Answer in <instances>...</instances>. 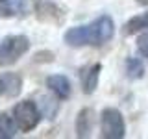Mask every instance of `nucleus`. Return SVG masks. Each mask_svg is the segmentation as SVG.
Listing matches in <instances>:
<instances>
[{
	"label": "nucleus",
	"mask_w": 148,
	"mask_h": 139,
	"mask_svg": "<svg viewBox=\"0 0 148 139\" xmlns=\"http://www.w3.org/2000/svg\"><path fill=\"white\" fill-rule=\"evenodd\" d=\"M146 28H148V11L130 19L126 24H124V34L132 35V34H137L141 30H146Z\"/></svg>",
	"instance_id": "obj_9"
},
{
	"label": "nucleus",
	"mask_w": 148,
	"mask_h": 139,
	"mask_svg": "<svg viewBox=\"0 0 148 139\" xmlns=\"http://www.w3.org/2000/svg\"><path fill=\"white\" fill-rule=\"evenodd\" d=\"M15 119L9 117L8 113H0V139H9L15 136Z\"/></svg>",
	"instance_id": "obj_10"
},
{
	"label": "nucleus",
	"mask_w": 148,
	"mask_h": 139,
	"mask_svg": "<svg viewBox=\"0 0 148 139\" xmlns=\"http://www.w3.org/2000/svg\"><path fill=\"white\" fill-rule=\"evenodd\" d=\"M126 72H128V78H132V80L143 78V74H145V65H143V61L139 58H128Z\"/></svg>",
	"instance_id": "obj_11"
},
{
	"label": "nucleus",
	"mask_w": 148,
	"mask_h": 139,
	"mask_svg": "<svg viewBox=\"0 0 148 139\" xmlns=\"http://www.w3.org/2000/svg\"><path fill=\"white\" fill-rule=\"evenodd\" d=\"M92 111L89 108L82 109L78 113V119H76V132H78V137H87L91 133V126H92V119H91Z\"/></svg>",
	"instance_id": "obj_8"
},
{
	"label": "nucleus",
	"mask_w": 148,
	"mask_h": 139,
	"mask_svg": "<svg viewBox=\"0 0 148 139\" xmlns=\"http://www.w3.org/2000/svg\"><path fill=\"white\" fill-rule=\"evenodd\" d=\"M137 4H141V6H148V0H137Z\"/></svg>",
	"instance_id": "obj_13"
},
{
	"label": "nucleus",
	"mask_w": 148,
	"mask_h": 139,
	"mask_svg": "<svg viewBox=\"0 0 148 139\" xmlns=\"http://www.w3.org/2000/svg\"><path fill=\"white\" fill-rule=\"evenodd\" d=\"M30 50V39L26 35H8L0 41V67H8Z\"/></svg>",
	"instance_id": "obj_2"
},
{
	"label": "nucleus",
	"mask_w": 148,
	"mask_h": 139,
	"mask_svg": "<svg viewBox=\"0 0 148 139\" xmlns=\"http://www.w3.org/2000/svg\"><path fill=\"white\" fill-rule=\"evenodd\" d=\"M13 119L21 132H30L39 124L41 113L32 100H22L13 108Z\"/></svg>",
	"instance_id": "obj_4"
},
{
	"label": "nucleus",
	"mask_w": 148,
	"mask_h": 139,
	"mask_svg": "<svg viewBox=\"0 0 148 139\" xmlns=\"http://www.w3.org/2000/svg\"><path fill=\"white\" fill-rule=\"evenodd\" d=\"M100 130L106 139H122L126 136V124L122 113L115 108H106L100 115Z\"/></svg>",
	"instance_id": "obj_3"
},
{
	"label": "nucleus",
	"mask_w": 148,
	"mask_h": 139,
	"mask_svg": "<svg viewBox=\"0 0 148 139\" xmlns=\"http://www.w3.org/2000/svg\"><path fill=\"white\" fill-rule=\"evenodd\" d=\"M46 87L54 93L58 98H69L71 96V82H69L67 76L63 74H54V76H48L46 78Z\"/></svg>",
	"instance_id": "obj_7"
},
{
	"label": "nucleus",
	"mask_w": 148,
	"mask_h": 139,
	"mask_svg": "<svg viewBox=\"0 0 148 139\" xmlns=\"http://www.w3.org/2000/svg\"><path fill=\"white\" fill-rule=\"evenodd\" d=\"M115 34V24L109 15H102L91 24L85 26H76L65 34V43L69 46H100L113 37Z\"/></svg>",
	"instance_id": "obj_1"
},
{
	"label": "nucleus",
	"mask_w": 148,
	"mask_h": 139,
	"mask_svg": "<svg viewBox=\"0 0 148 139\" xmlns=\"http://www.w3.org/2000/svg\"><path fill=\"white\" fill-rule=\"evenodd\" d=\"M100 71H102V65L100 63H92V65H89V67L82 69L80 80H82V87H83V93H85V95H91V93L96 89Z\"/></svg>",
	"instance_id": "obj_6"
},
{
	"label": "nucleus",
	"mask_w": 148,
	"mask_h": 139,
	"mask_svg": "<svg viewBox=\"0 0 148 139\" xmlns=\"http://www.w3.org/2000/svg\"><path fill=\"white\" fill-rule=\"evenodd\" d=\"M137 48H139V52L148 59V28H146L145 34H141L137 37Z\"/></svg>",
	"instance_id": "obj_12"
},
{
	"label": "nucleus",
	"mask_w": 148,
	"mask_h": 139,
	"mask_svg": "<svg viewBox=\"0 0 148 139\" xmlns=\"http://www.w3.org/2000/svg\"><path fill=\"white\" fill-rule=\"evenodd\" d=\"M22 87V80L21 76L15 72H4L0 74V95L8 96V98H13L21 93Z\"/></svg>",
	"instance_id": "obj_5"
}]
</instances>
